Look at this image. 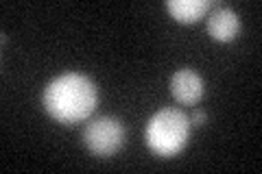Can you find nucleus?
Listing matches in <instances>:
<instances>
[{
  "label": "nucleus",
  "instance_id": "f257e3e1",
  "mask_svg": "<svg viewBox=\"0 0 262 174\" xmlns=\"http://www.w3.org/2000/svg\"><path fill=\"white\" fill-rule=\"evenodd\" d=\"M98 101L96 85L79 72H68L53 79L44 87L42 103L44 109L57 122L75 124L90 118Z\"/></svg>",
  "mask_w": 262,
  "mask_h": 174
},
{
  "label": "nucleus",
  "instance_id": "f03ea898",
  "mask_svg": "<svg viewBox=\"0 0 262 174\" xmlns=\"http://www.w3.org/2000/svg\"><path fill=\"white\" fill-rule=\"evenodd\" d=\"M188 135H190V118L175 107H164L153 113L144 131L146 146L160 157L177 155L186 146Z\"/></svg>",
  "mask_w": 262,
  "mask_h": 174
},
{
  "label": "nucleus",
  "instance_id": "7ed1b4c3",
  "mask_svg": "<svg viewBox=\"0 0 262 174\" xmlns=\"http://www.w3.org/2000/svg\"><path fill=\"white\" fill-rule=\"evenodd\" d=\"M83 142L96 157H110L118 153L125 142L122 122L114 115H101V118L88 122V127L83 129Z\"/></svg>",
  "mask_w": 262,
  "mask_h": 174
},
{
  "label": "nucleus",
  "instance_id": "20e7f679",
  "mask_svg": "<svg viewBox=\"0 0 262 174\" xmlns=\"http://www.w3.org/2000/svg\"><path fill=\"white\" fill-rule=\"evenodd\" d=\"M208 33L216 41H232L241 33V18L229 7L216 3L208 11Z\"/></svg>",
  "mask_w": 262,
  "mask_h": 174
},
{
  "label": "nucleus",
  "instance_id": "39448f33",
  "mask_svg": "<svg viewBox=\"0 0 262 174\" xmlns=\"http://www.w3.org/2000/svg\"><path fill=\"white\" fill-rule=\"evenodd\" d=\"M170 92L182 105H194L201 101L203 92H206V83L194 70L182 68L170 79Z\"/></svg>",
  "mask_w": 262,
  "mask_h": 174
},
{
  "label": "nucleus",
  "instance_id": "423d86ee",
  "mask_svg": "<svg viewBox=\"0 0 262 174\" xmlns=\"http://www.w3.org/2000/svg\"><path fill=\"white\" fill-rule=\"evenodd\" d=\"M214 5L216 3L212 0H168L166 9L177 22H196L199 18H206Z\"/></svg>",
  "mask_w": 262,
  "mask_h": 174
},
{
  "label": "nucleus",
  "instance_id": "0eeeda50",
  "mask_svg": "<svg viewBox=\"0 0 262 174\" xmlns=\"http://www.w3.org/2000/svg\"><path fill=\"white\" fill-rule=\"evenodd\" d=\"M188 118H190V124H206V111L203 109H194L192 111V115H188Z\"/></svg>",
  "mask_w": 262,
  "mask_h": 174
}]
</instances>
